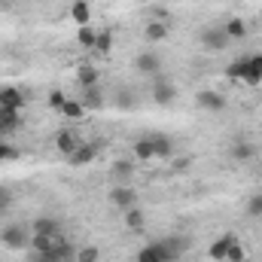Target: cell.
Wrapping results in <instances>:
<instances>
[{"label": "cell", "mask_w": 262, "mask_h": 262, "mask_svg": "<svg viewBox=\"0 0 262 262\" xmlns=\"http://www.w3.org/2000/svg\"><path fill=\"white\" fill-rule=\"evenodd\" d=\"M226 76L229 79H238L244 85H259L262 82V52L256 55H241L238 61L226 67Z\"/></svg>", "instance_id": "cell-1"}, {"label": "cell", "mask_w": 262, "mask_h": 262, "mask_svg": "<svg viewBox=\"0 0 262 262\" xmlns=\"http://www.w3.org/2000/svg\"><path fill=\"white\" fill-rule=\"evenodd\" d=\"M67 244L70 241L64 238V229L52 232V235H31V250H37V253H61Z\"/></svg>", "instance_id": "cell-2"}, {"label": "cell", "mask_w": 262, "mask_h": 262, "mask_svg": "<svg viewBox=\"0 0 262 262\" xmlns=\"http://www.w3.org/2000/svg\"><path fill=\"white\" fill-rule=\"evenodd\" d=\"M0 244L9 247V250H25V247H31V229L12 223V226H6L0 232Z\"/></svg>", "instance_id": "cell-3"}, {"label": "cell", "mask_w": 262, "mask_h": 262, "mask_svg": "<svg viewBox=\"0 0 262 262\" xmlns=\"http://www.w3.org/2000/svg\"><path fill=\"white\" fill-rule=\"evenodd\" d=\"M137 262H177L174 259V253L162 244V238L159 241H149L146 247H140L137 250Z\"/></svg>", "instance_id": "cell-4"}, {"label": "cell", "mask_w": 262, "mask_h": 262, "mask_svg": "<svg viewBox=\"0 0 262 262\" xmlns=\"http://www.w3.org/2000/svg\"><path fill=\"white\" fill-rule=\"evenodd\" d=\"M174 98H177L174 82H171V79H165V76H152V101H156L159 107H171V104H174Z\"/></svg>", "instance_id": "cell-5"}, {"label": "cell", "mask_w": 262, "mask_h": 262, "mask_svg": "<svg viewBox=\"0 0 262 262\" xmlns=\"http://www.w3.org/2000/svg\"><path fill=\"white\" fill-rule=\"evenodd\" d=\"M110 204H116L122 213L131 210V207H137V192L131 189V183H116L110 189Z\"/></svg>", "instance_id": "cell-6"}, {"label": "cell", "mask_w": 262, "mask_h": 262, "mask_svg": "<svg viewBox=\"0 0 262 262\" xmlns=\"http://www.w3.org/2000/svg\"><path fill=\"white\" fill-rule=\"evenodd\" d=\"M198 40H201V46L210 49V52H223V49H229V43H232L223 28H204Z\"/></svg>", "instance_id": "cell-7"}, {"label": "cell", "mask_w": 262, "mask_h": 262, "mask_svg": "<svg viewBox=\"0 0 262 262\" xmlns=\"http://www.w3.org/2000/svg\"><path fill=\"white\" fill-rule=\"evenodd\" d=\"M195 104L201 110H207V113H223L229 104H226V98L220 95V92H213V89H204V92H198L195 95Z\"/></svg>", "instance_id": "cell-8"}, {"label": "cell", "mask_w": 262, "mask_h": 262, "mask_svg": "<svg viewBox=\"0 0 262 262\" xmlns=\"http://www.w3.org/2000/svg\"><path fill=\"white\" fill-rule=\"evenodd\" d=\"M55 146H58V152L73 156V152L82 146V137H79V131H73V128H61L55 134Z\"/></svg>", "instance_id": "cell-9"}, {"label": "cell", "mask_w": 262, "mask_h": 262, "mask_svg": "<svg viewBox=\"0 0 262 262\" xmlns=\"http://www.w3.org/2000/svg\"><path fill=\"white\" fill-rule=\"evenodd\" d=\"M21 107H25V95H21V89H15V85H3V89H0V110H15V113H21Z\"/></svg>", "instance_id": "cell-10"}, {"label": "cell", "mask_w": 262, "mask_h": 262, "mask_svg": "<svg viewBox=\"0 0 262 262\" xmlns=\"http://www.w3.org/2000/svg\"><path fill=\"white\" fill-rule=\"evenodd\" d=\"M149 140H152V146H156V159H171L174 156V140L165 134V131H152V134H146Z\"/></svg>", "instance_id": "cell-11"}, {"label": "cell", "mask_w": 262, "mask_h": 262, "mask_svg": "<svg viewBox=\"0 0 262 262\" xmlns=\"http://www.w3.org/2000/svg\"><path fill=\"white\" fill-rule=\"evenodd\" d=\"M134 67H137L140 73H146V76H159V70H162V58H159L156 52H140L137 61H134Z\"/></svg>", "instance_id": "cell-12"}, {"label": "cell", "mask_w": 262, "mask_h": 262, "mask_svg": "<svg viewBox=\"0 0 262 262\" xmlns=\"http://www.w3.org/2000/svg\"><path fill=\"white\" fill-rule=\"evenodd\" d=\"M235 241H238L235 235H220V238L207 247V256H210V259H216V262H223V259H226V253H229V247H232Z\"/></svg>", "instance_id": "cell-13"}, {"label": "cell", "mask_w": 262, "mask_h": 262, "mask_svg": "<svg viewBox=\"0 0 262 262\" xmlns=\"http://www.w3.org/2000/svg\"><path fill=\"white\" fill-rule=\"evenodd\" d=\"M79 104H82L85 110H101V107L107 104V98H104V92H101L98 85H92V89H82V98H79Z\"/></svg>", "instance_id": "cell-14"}, {"label": "cell", "mask_w": 262, "mask_h": 262, "mask_svg": "<svg viewBox=\"0 0 262 262\" xmlns=\"http://www.w3.org/2000/svg\"><path fill=\"white\" fill-rule=\"evenodd\" d=\"M131 156H134V162H152V159H156V146H152V140H149V137L134 140Z\"/></svg>", "instance_id": "cell-15"}, {"label": "cell", "mask_w": 262, "mask_h": 262, "mask_svg": "<svg viewBox=\"0 0 262 262\" xmlns=\"http://www.w3.org/2000/svg\"><path fill=\"white\" fill-rule=\"evenodd\" d=\"M64 226L55 220V216H37L31 223V235H52V232H61Z\"/></svg>", "instance_id": "cell-16"}, {"label": "cell", "mask_w": 262, "mask_h": 262, "mask_svg": "<svg viewBox=\"0 0 262 262\" xmlns=\"http://www.w3.org/2000/svg\"><path fill=\"white\" fill-rule=\"evenodd\" d=\"M134 168H137L134 159H116L113 162V180L116 183H128L131 177H134Z\"/></svg>", "instance_id": "cell-17"}, {"label": "cell", "mask_w": 262, "mask_h": 262, "mask_svg": "<svg viewBox=\"0 0 262 262\" xmlns=\"http://www.w3.org/2000/svg\"><path fill=\"white\" fill-rule=\"evenodd\" d=\"M95 156H98V146H95V143H82L73 156H67V162L79 168V165H92V162H95Z\"/></svg>", "instance_id": "cell-18"}, {"label": "cell", "mask_w": 262, "mask_h": 262, "mask_svg": "<svg viewBox=\"0 0 262 262\" xmlns=\"http://www.w3.org/2000/svg\"><path fill=\"white\" fill-rule=\"evenodd\" d=\"M223 31L229 34V40L235 43V40H247V34H250V28H247V21L244 18H229L226 25H223Z\"/></svg>", "instance_id": "cell-19"}, {"label": "cell", "mask_w": 262, "mask_h": 262, "mask_svg": "<svg viewBox=\"0 0 262 262\" xmlns=\"http://www.w3.org/2000/svg\"><path fill=\"white\" fill-rule=\"evenodd\" d=\"M229 156H232L235 162H253V159H256V146L247 143V140H238V143H232Z\"/></svg>", "instance_id": "cell-20"}, {"label": "cell", "mask_w": 262, "mask_h": 262, "mask_svg": "<svg viewBox=\"0 0 262 262\" xmlns=\"http://www.w3.org/2000/svg\"><path fill=\"white\" fill-rule=\"evenodd\" d=\"M76 79H79V89H92V85H98L101 73H98V67H95V64H79Z\"/></svg>", "instance_id": "cell-21"}, {"label": "cell", "mask_w": 262, "mask_h": 262, "mask_svg": "<svg viewBox=\"0 0 262 262\" xmlns=\"http://www.w3.org/2000/svg\"><path fill=\"white\" fill-rule=\"evenodd\" d=\"M18 125H21V116H18L15 110H0V137L12 134Z\"/></svg>", "instance_id": "cell-22"}, {"label": "cell", "mask_w": 262, "mask_h": 262, "mask_svg": "<svg viewBox=\"0 0 262 262\" xmlns=\"http://www.w3.org/2000/svg\"><path fill=\"white\" fill-rule=\"evenodd\" d=\"M113 104H116L119 110H137V95L131 92L128 85H122V89L116 92V98H113Z\"/></svg>", "instance_id": "cell-23"}, {"label": "cell", "mask_w": 262, "mask_h": 262, "mask_svg": "<svg viewBox=\"0 0 262 262\" xmlns=\"http://www.w3.org/2000/svg\"><path fill=\"white\" fill-rule=\"evenodd\" d=\"M143 37H146L149 43H162V40L168 37V25H165V21H149V25L143 28Z\"/></svg>", "instance_id": "cell-24"}, {"label": "cell", "mask_w": 262, "mask_h": 262, "mask_svg": "<svg viewBox=\"0 0 262 262\" xmlns=\"http://www.w3.org/2000/svg\"><path fill=\"white\" fill-rule=\"evenodd\" d=\"M89 15H92V9H89V3L85 0H73V6H70V18L82 28V25H89Z\"/></svg>", "instance_id": "cell-25"}, {"label": "cell", "mask_w": 262, "mask_h": 262, "mask_svg": "<svg viewBox=\"0 0 262 262\" xmlns=\"http://www.w3.org/2000/svg\"><path fill=\"white\" fill-rule=\"evenodd\" d=\"M125 226H128L131 232H143V229H146V220H143V210H140V207L125 210Z\"/></svg>", "instance_id": "cell-26"}, {"label": "cell", "mask_w": 262, "mask_h": 262, "mask_svg": "<svg viewBox=\"0 0 262 262\" xmlns=\"http://www.w3.org/2000/svg\"><path fill=\"white\" fill-rule=\"evenodd\" d=\"M76 40H79V46H82V49H95L98 31H95L92 25H82V28H79V34H76Z\"/></svg>", "instance_id": "cell-27"}, {"label": "cell", "mask_w": 262, "mask_h": 262, "mask_svg": "<svg viewBox=\"0 0 262 262\" xmlns=\"http://www.w3.org/2000/svg\"><path fill=\"white\" fill-rule=\"evenodd\" d=\"M110 49H113V34H110V31H98L95 52H98V55H110Z\"/></svg>", "instance_id": "cell-28"}, {"label": "cell", "mask_w": 262, "mask_h": 262, "mask_svg": "<svg viewBox=\"0 0 262 262\" xmlns=\"http://www.w3.org/2000/svg\"><path fill=\"white\" fill-rule=\"evenodd\" d=\"M61 116H67V119H82V116H85V107H82L79 101H70V98H67V104L61 107Z\"/></svg>", "instance_id": "cell-29"}, {"label": "cell", "mask_w": 262, "mask_h": 262, "mask_svg": "<svg viewBox=\"0 0 262 262\" xmlns=\"http://www.w3.org/2000/svg\"><path fill=\"white\" fill-rule=\"evenodd\" d=\"M244 259H247V250L235 241V244L229 247V253H226V259H223V262H244Z\"/></svg>", "instance_id": "cell-30"}, {"label": "cell", "mask_w": 262, "mask_h": 262, "mask_svg": "<svg viewBox=\"0 0 262 262\" xmlns=\"http://www.w3.org/2000/svg\"><path fill=\"white\" fill-rule=\"evenodd\" d=\"M6 159H9V162H12V159H18V149H15L9 140H3V137H0V162H6Z\"/></svg>", "instance_id": "cell-31"}, {"label": "cell", "mask_w": 262, "mask_h": 262, "mask_svg": "<svg viewBox=\"0 0 262 262\" xmlns=\"http://www.w3.org/2000/svg\"><path fill=\"white\" fill-rule=\"evenodd\" d=\"M98 256H101L98 247H82V250H76V262H98Z\"/></svg>", "instance_id": "cell-32"}, {"label": "cell", "mask_w": 262, "mask_h": 262, "mask_svg": "<svg viewBox=\"0 0 262 262\" xmlns=\"http://www.w3.org/2000/svg\"><path fill=\"white\" fill-rule=\"evenodd\" d=\"M64 104H67L64 92H58V89H55V92H49V107H52V110H58V113H61V107H64Z\"/></svg>", "instance_id": "cell-33"}, {"label": "cell", "mask_w": 262, "mask_h": 262, "mask_svg": "<svg viewBox=\"0 0 262 262\" xmlns=\"http://www.w3.org/2000/svg\"><path fill=\"white\" fill-rule=\"evenodd\" d=\"M28 259H31V262H64V259H61V253H37V250H34Z\"/></svg>", "instance_id": "cell-34"}, {"label": "cell", "mask_w": 262, "mask_h": 262, "mask_svg": "<svg viewBox=\"0 0 262 262\" xmlns=\"http://www.w3.org/2000/svg\"><path fill=\"white\" fill-rule=\"evenodd\" d=\"M247 213L250 216H262V195H253L247 201Z\"/></svg>", "instance_id": "cell-35"}, {"label": "cell", "mask_w": 262, "mask_h": 262, "mask_svg": "<svg viewBox=\"0 0 262 262\" xmlns=\"http://www.w3.org/2000/svg\"><path fill=\"white\" fill-rule=\"evenodd\" d=\"M9 204H12V189L9 186H0V210L9 207Z\"/></svg>", "instance_id": "cell-36"}, {"label": "cell", "mask_w": 262, "mask_h": 262, "mask_svg": "<svg viewBox=\"0 0 262 262\" xmlns=\"http://www.w3.org/2000/svg\"><path fill=\"white\" fill-rule=\"evenodd\" d=\"M168 18V9L165 6H152V21H165Z\"/></svg>", "instance_id": "cell-37"}]
</instances>
